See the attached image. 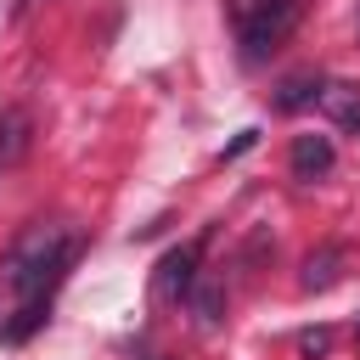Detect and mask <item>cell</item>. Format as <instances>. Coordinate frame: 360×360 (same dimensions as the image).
Returning <instances> with one entry per match:
<instances>
[{
    "mask_svg": "<svg viewBox=\"0 0 360 360\" xmlns=\"http://www.w3.org/2000/svg\"><path fill=\"white\" fill-rule=\"evenodd\" d=\"M68 259H73V231L62 219H34V225H22L11 236V248L0 259V281L17 298H34L68 270Z\"/></svg>",
    "mask_w": 360,
    "mask_h": 360,
    "instance_id": "1",
    "label": "cell"
},
{
    "mask_svg": "<svg viewBox=\"0 0 360 360\" xmlns=\"http://www.w3.org/2000/svg\"><path fill=\"white\" fill-rule=\"evenodd\" d=\"M298 17H304V0H242V62L259 68L292 34Z\"/></svg>",
    "mask_w": 360,
    "mask_h": 360,
    "instance_id": "2",
    "label": "cell"
},
{
    "mask_svg": "<svg viewBox=\"0 0 360 360\" xmlns=\"http://www.w3.org/2000/svg\"><path fill=\"white\" fill-rule=\"evenodd\" d=\"M197 287V248H169L158 259V276H152V292L163 304H180L186 292Z\"/></svg>",
    "mask_w": 360,
    "mask_h": 360,
    "instance_id": "3",
    "label": "cell"
},
{
    "mask_svg": "<svg viewBox=\"0 0 360 360\" xmlns=\"http://www.w3.org/2000/svg\"><path fill=\"white\" fill-rule=\"evenodd\" d=\"M332 135H298L292 141V152H287V169H292V180H321L326 169H332Z\"/></svg>",
    "mask_w": 360,
    "mask_h": 360,
    "instance_id": "4",
    "label": "cell"
},
{
    "mask_svg": "<svg viewBox=\"0 0 360 360\" xmlns=\"http://www.w3.org/2000/svg\"><path fill=\"white\" fill-rule=\"evenodd\" d=\"M343 264H349V253H343L338 242H321V248L304 259V270H298V287H304V292H326V287H338Z\"/></svg>",
    "mask_w": 360,
    "mask_h": 360,
    "instance_id": "5",
    "label": "cell"
},
{
    "mask_svg": "<svg viewBox=\"0 0 360 360\" xmlns=\"http://www.w3.org/2000/svg\"><path fill=\"white\" fill-rule=\"evenodd\" d=\"M315 107H321L332 124L360 129V84H349V79H326V84H321V96H315Z\"/></svg>",
    "mask_w": 360,
    "mask_h": 360,
    "instance_id": "6",
    "label": "cell"
},
{
    "mask_svg": "<svg viewBox=\"0 0 360 360\" xmlns=\"http://www.w3.org/2000/svg\"><path fill=\"white\" fill-rule=\"evenodd\" d=\"M321 84H326L321 73H287L281 90H276V107H281V112H304V107H315Z\"/></svg>",
    "mask_w": 360,
    "mask_h": 360,
    "instance_id": "7",
    "label": "cell"
},
{
    "mask_svg": "<svg viewBox=\"0 0 360 360\" xmlns=\"http://www.w3.org/2000/svg\"><path fill=\"white\" fill-rule=\"evenodd\" d=\"M45 315H51V304H45V292H34V298H22V309L0 326V338H6V343H28V338L45 326Z\"/></svg>",
    "mask_w": 360,
    "mask_h": 360,
    "instance_id": "8",
    "label": "cell"
},
{
    "mask_svg": "<svg viewBox=\"0 0 360 360\" xmlns=\"http://www.w3.org/2000/svg\"><path fill=\"white\" fill-rule=\"evenodd\" d=\"M28 112L22 107H11V112H0V163H17L22 152H28Z\"/></svg>",
    "mask_w": 360,
    "mask_h": 360,
    "instance_id": "9",
    "label": "cell"
},
{
    "mask_svg": "<svg viewBox=\"0 0 360 360\" xmlns=\"http://www.w3.org/2000/svg\"><path fill=\"white\" fill-rule=\"evenodd\" d=\"M186 298H191V309H197V326H219V309H225V287H219V281H197Z\"/></svg>",
    "mask_w": 360,
    "mask_h": 360,
    "instance_id": "10",
    "label": "cell"
},
{
    "mask_svg": "<svg viewBox=\"0 0 360 360\" xmlns=\"http://www.w3.org/2000/svg\"><path fill=\"white\" fill-rule=\"evenodd\" d=\"M326 343H332V332H326V326H315V332H304V338H298V349H304V354H321Z\"/></svg>",
    "mask_w": 360,
    "mask_h": 360,
    "instance_id": "11",
    "label": "cell"
},
{
    "mask_svg": "<svg viewBox=\"0 0 360 360\" xmlns=\"http://www.w3.org/2000/svg\"><path fill=\"white\" fill-rule=\"evenodd\" d=\"M253 141H259V129H242V135H236V141H231V146H225V158H236V152H248V146H253Z\"/></svg>",
    "mask_w": 360,
    "mask_h": 360,
    "instance_id": "12",
    "label": "cell"
},
{
    "mask_svg": "<svg viewBox=\"0 0 360 360\" xmlns=\"http://www.w3.org/2000/svg\"><path fill=\"white\" fill-rule=\"evenodd\" d=\"M22 6H28V0H17V11H22Z\"/></svg>",
    "mask_w": 360,
    "mask_h": 360,
    "instance_id": "13",
    "label": "cell"
}]
</instances>
